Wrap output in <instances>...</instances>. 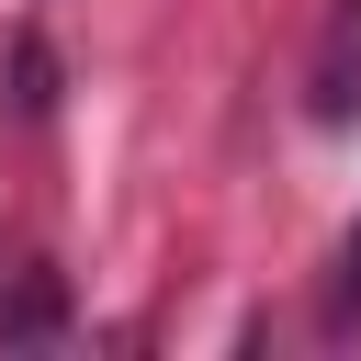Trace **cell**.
Wrapping results in <instances>:
<instances>
[{"label":"cell","instance_id":"cell-1","mask_svg":"<svg viewBox=\"0 0 361 361\" xmlns=\"http://www.w3.org/2000/svg\"><path fill=\"white\" fill-rule=\"evenodd\" d=\"M361 113V11H338L327 56H316V124H350Z\"/></svg>","mask_w":361,"mask_h":361},{"label":"cell","instance_id":"cell-2","mask_svg":"<svg viewBox=\"0 0 361 361\" xmlns=\"http://www.w3.org/2000/svg\"><path fill=\"white\" fill-rule=\"evenodd\" d=\"M361 316V237H350V259H338V293H327V327H350Z\"/></svg>","mask_w":361,"mask_h":361}]
</instances>
